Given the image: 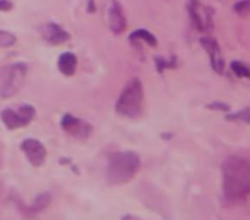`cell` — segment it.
<instances>
[{"label":"cell","mask_w":250,"mask_h":220,"mask_svg":"<svg viewBox=\"0 0 250 220\" xmlns=\"http://www.w3.org/2000/svg\"><path fill=\"white\" fill-rule=\"evenodd\" d=\"M57 66L63 76H72L77 69V57L72 52H63L57 60Z\"/></svg>","instance_id":"obj_12"},{"label":"cell","mask_w":250,"mask_h":220,"mask_svg":"<svg viewBox=\"0 0 250 220\" xmlns=\"http://www.w3.org/2000/svg\"><path fill=\"white\" fill-rule=\"evenodd\" d=\"M36 116V110L33 105H21L18 108H5L0 114V119L5 124V127L11 131L19 129V127H26Z\"/></svg>","instance_id":"obj_5"},{"label":"cell","mask_w":250,"mask_h":220,"mask_svg":"<svg viewBox=\"0 0 250 220\" xmlns=\"http://www.w3.org/2000/svg\"><path fill=\"white\" fill-rule=\"evenodd\" d=\"M187 11H188V16H190L192 24L195 26V29H199V31H206V29H209L212 26L211 9L201 5L199 0H188Z\"/></svg>","instance_id":"obj_6"},{"label":"cell","mask_w":250,"mask_h":220,"mask_svg":"<svg viewBox=\"0 0 250 220\" xmlns=\"http://www.w3.org/2000/svg\"><path fill=\"white\" fill-rule=\"evenodd\" d=\"M106 19L108 26L115 35H120L127 28V19H125L124 9H122L120 2L118 0H110V4L106 7Z\"/></svg>","instance_id":"obj_8"},{"label":"cell","mask_w":250,"mask_h":220,"mask_svg":"<svg viewBox=\"0 0 250 220\" xmlns=\"http://www.w3.org/2000/svg\"><path fill=\"white\" fill-rule=\"evenodd\" d=\"M233 11L240 16L249 14V0H240V2H236V4L233 5Z\"/></svg>","instance_id":"obj_18"},{"label":"cell","mask_w":250,"mask_h":220,"mask_svg":"<svg viewBox=\"0 0 250 220\" xmlns=\"http://www.w3.org/2000/svg\"><path fill=\"white\" fill-rule=\"evenodd\" d=\"M60 126H62V129L67 134H70L74 138H81V140H86L93 133V126L89 122L72 116V114H63L62 121H60Z\"/></svg>","instance_id":"obj_7"},{"label":"cell","mask_w":250,"mask_h":220,"mask_svg":"<svg viewBox=\"0 0 250 220\" xmlns=\"http://www.w3.org/2000/svg\"><path fill=\"white\" fill-rule=\"evenodd\" d=\"M12 7H14V5H12L11 0H0V11H2V12L11 11Z\"/></svg>","instance_id":"obj_20"},{"label":"cell","mask_w":250,"mask_h":220,"mask_svg":"<svg viewBox=\"0 0 250 220\" xmlns=\"http://www.w3.org/2000/svg\"><path fill=\"white\" fill-rule=\"evenodd\" d=\"M141 169V158L136 151H118L108 157L106 177L110 184L120 186L130 182Z\"/></svg>","instance_id":"obj_2"},{"label":"cell","mask_w":250,"mask_h":220,"mask_svg":"<svg viewBox=\"0 0 250 220\" xmlns=\"http://www.w3.org/2000/svg\"><path fill=\"white\" fill-rule=\"evenodd\" d=\"M21 150L24 151L26 158L29 160V164L35 167H42L46 160V148L43 147V143H40L38 140H24L21 143Z\"/></svg>","instance_id":"obj_9"},{"label":"cell","mask_w":250,"mask_h":220,"mask_svg":"<svg viewBox=\"0 0 250 220\" xmlns=\"http://www.w3.org/2000/svg\"><path fill=\"white\" fill-rule=\"evenodd\" d=\"M136 40H139V42H146L149 47H156L158 45V40L154 35H151L147 29H136L134 33H130V42H136Z\"/></svg>","instance_id":"obj_14"},{"label":"cell","mask_w":250,"mask_h":220,"mask_svg":"<svg viewBox=\"0 0 250 220\" xmlns=\"http://www.w3.org/2000/svg\"><path fill=\"white\" fill-rule=\"evenodd\" d=\"M226 119L236 121V122H242V124H249L250 122V110L249 108H243V110H240L238 114H229V116H226Z\"/></svg>","instance_id":"obj_16"},{"label":"cell","mask_w":250,"mask_h":220,"mask_svg":"<svg viewBox=\"0 0 250 220\" xmlns=\"http://www.w3.org/2000/svg\"><path fill=\"white\" fill-rule=\"evenodd\" d=\"M28 73V66L24 62H16L12 66L0 69V97L11 98L22 86V81Z\"/></svg>","instance_id":"obj_4"},{"label":"cell","mask_w":250,"mask_h":220,"mask_svg":"<svg viewBox=\"0 0 250 220\" xmlns=\"http://www.w3.org/2000/svg\"><path fill=\"white\" fill-rule=\"evenodd\" d=\"M208 108H211V110H229V105H226V103H209L208 105Z\"/></svg>","instance_id":"obj_19"},{"label":"cell","mask_w":250,"mask_h":220,"mask_svg":"<svg viewBox=\"0 0 250 220\" xmlns=\"http://www.w3.org/2000/svg\"><path fill=\"white\" fill-rule=\"evenodd\" d=\"M156 64H158V71L160 73H163L167 67H170V62H167V60H163L161 57H156Z\"/></svg>","instance_id":"obj_21"},{"label":"cell","mask_w":250,"mask_h":220,"mask_svg":"<svg viewBox=\"0 0 250 220\" xmlns=\"http://www.w3.org/2000/svg\"><path fill=\"white\" fill-rule=\"evenodd\" d=\"M229 67H231L233 74H235L236 77H250V69H249L247 64L238 62V60H233Z\"/></svg>","instance_id":"obj_15"},{"label":"cell","mask_w":250,"mask_h":220,"mask_svg":"<svg viewBox=\"0 0 250 220\" xmlns=\"http://www.w3.org/2000/svg\"><path fill=\"white\" fill-rule=\"evenodd\" d=\"M42 36L48 45H62V43L69 42L70 35L62 28L60 24H55V23H46V24L42 26Z\"/></svg>","instance_id":"obj_10"},{"label":"cell","mask_w":250,"mask_h":220,"mask_svg":"<svg viewBox=\"0 0 250 220\" xmlns=\"http://www.w3.org/2000/svg\"><path fill=\"white\" fill-rule=\"evenodd\" d=\"M50 201H52V196H50V193H42V195L36 196L35 203H31L28 208V213H40L42 210H45L46 206L50 205Z\"/></svg>","instance_id":"obj_13"},{"label":"cell","mask_w":250,"mask_h":220,"mask_svg":"<svg viewBox=\"0 0 250 220\" xmlns=\"http://www.w3.org/2000/svg\"><path fill=\"white\" fill-rule=\"evenodd\" d=\"M143 105H144L143 83L137 77H132L124 86V90H122L120 97H118L117 103H115V110H117L118 116L125 117V119H137L143 114Z\"/></svg>","instance_id":"obj_3"},{"label":"cell","mask_w":250,"mask_h":220,"mask_svg":"<svg viewBox=\"0 0 250 220\" xmlns=\"http://www.w3.org/2000/svg\"><path fill=\"white\" fill-rule=\"evenodd\" d=\"M86 5H87V11L94 12L96 11V5H94V0H86Z\"/></svg>","instance_id":"obj_22"},{"label":"cell","mask_w":250,"mask_h":220,"mask_svg":"<svg viewBox=\"0 0 250 220\" xmlns=\"http://www.w3.org/2000/svg\"><path fill=\"white\" fill-rule=\"evenodd\" d=\"M18 42L16 36L9 31H0V47H12Z\"/></svg>","instance_id":"obj_17"},{"label":"cell","mask_w":250,"mask_h":220,"mask_svg":"<svg viewBox=\"0 0 250 220\" xmlns=\"http://www.w3.org/2000/svg\"><path fill=\"white\" fill-rule=\"evenodd\" d=\"M223 195L229 203L242 201L250 193V164L245 157L233 155L221 165Z\"/></svg>","instance_id":"obj_1"},{"label":"cell","mask_w":250,"mask_h":220,"mask_svg":"<svg viewBox=\"0 0 250 220\" xmlns=\"http://www.w3.org/2000/svg\"><path fill=\"white\" fill-rule=\"evenodd\" d=\"M201 45L206 52L209 53V60H211V67L218 74H225V59L221 55L219 45L214 38H201Z\"/></svg>","instance_id":"obj_11"}]
</instances>
